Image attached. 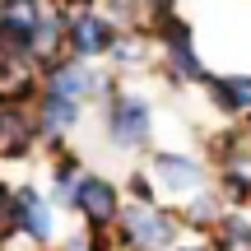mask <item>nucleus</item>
<instances>
[{"label": "nucleus", "mask_w": 251, "mask_h": 251, "mask_svg": "<svg viewBox=\"0 0 251 251\" xmlns=\"http://www.w3.org/2000/svg\"><path fill=\"white\" fill-rule=\"evenodd\" d=\"M112 228H117L112 233L117 251H172L181 233L177 214L163 205H121V219Z\"/></svg>", "instance_id": "nucleus-1"}, {"label": "nucleus", "mask_w": 251, "mask_h": 251, "mask_svg": "<svg viewBox=\"0 0 251 251\" xmlns=\"http://www.w3.org/2000/svg\"><path fill=\"white\" fill-rule=\"evenodd\" d=\"M102 135L117 149H144L153 135V102L144 93L117 89L107 102H102Z\"/></svg>", "instance_id": "nucleus-2"}, {"label": "nucleus", "mask_w": 251, "mask_h": 251, "mask_svg": "<svg viewBox=\"0 0 251 251\" xmlns=\"http://www.w3.org/2000/svg\"><path fill=\"white\" fill-rule=\"evenodd\" d=\"M117 19L98 14V9H84V14L65 19V56L75 61H93V56H107L112 42H117Z\"/></svg>", "instance_id": "nucleus-3"}, {"label": "nucleus", "mask_w": 251, "mask_h": 251, "mask_svg": "<svg viewBox=\"0 0 251 251\" xmlns=\"http://www.w3.org/2000/svg\"><path fill=\"white\" fill-rule=\"evenodd\" d=\"M14 233L37 251L56 242V209L37 186H14Z\"/></svg>", "instance_id": "nucleus-4"}, {"label": "nucleus", "mask_w": 251, "mask_h": 251, "mask_svg": "<svg viewBox=\"0 0 251 251\" xmlns=\"http://www.w3.org/2000/svg\"><path fill=\"white\" fill-rule=\"evenodd\" d=\"M75 214L84 219V228H102L107 233L121 219V186L98 177V172H84L79 191H75Z\"/></svg>", "instance_id": "nucleus-5"}, {"label": "nucleus", "mask_w": 251, "mask_h": 251, "mask_svg": "<svg viewBox=\"0 0 251 251\" xmlns=\"http://www.w3.org/2000/svg\"><path fill=\"white\" fill-rule=\"evenodd\" d=\"M149 177H153V186H163L168 196L186 200V196H196V191H205L209 172H205V163L191 158V153L158 149V153H153V172H149Z\"/></svg>", "instance_id": "nucleus-6"}, {"label": "nucleus", "mask_w": 251, "mask_h": 251, "mask_svg": "<svg viewBox=\"0 0 251 251\" xmlns=\"http://www.w3.org/2000/svg\"><path fill=\"white\" fill-rule=\"evenodd\" d=\"M33 121H37V140L42 144H51L56 153H65L61 149V140L79 126L84 117V102H75V98H56V93H37V102H33Z\"/></svg>", "instance_id": "nucleus-7"}, {"label": "nucleus", "mask_w": 251, "mask_h": 251, "mask_svg": "<svg viewBox=\"0 0 251 251\" xmlns=\"http://www.w3.org/2000/svg\"><path fill=\"white\" fill-rule=\"evenodd\" d=\"M37 121L28 107H0V163H28L37 149Z\"/></svg>", "instance_id": "nucleus-8"}, {"label": "nucleus", "mask_w": 251, "mask_h": 251, "mask_svg": "<svg viewBox=\"0 0 251 251\" xmlns=\"http://www.w3.org/2000/svg\"><path fill=\"white\" fill-rule=\"evenodd\" d=\"M42 93V75L33 61H9L0 56V107H28Z\"/></svg>", "instance_id": "nucleus-9"}, {"label": "nucleus", "mask_w": 251, "mask_h": 251, "mask_svg": "<svg viewBox=\"0 0 251 251\" xmlns=\"http://www.w3.org/2000/svg\"><path fill=\"white\" fill-rule=\"evenodd\" d=\"M205 98L219 117L242 121L251 117V75H219V79H205Z\"/></svg>", "instance_id": "nucleus-10"}, {"label": "nucleus", "mask_w": 251, "mask_h": 251, "mask_svg": "<svg viewBox=\"0 0 251 251\" xmlns=\"http://www.w3.org/2000/svg\"><path fill=\"white\" fill-rule=\"evenodd\" d=\"M219 168V196H224V205H251V144L247 149H237L233 158L214 163Z\"/></svg>", "instance_id": "nucleus-11"}, {"label": "nucleus", "mask_w": 251, "mask_h": 251, "mask_svg": "<svg viewBox=\"0 0 251 251\" xmlns=\"http://www.w3.org/2000/svg\"><path fill=\"white\" fill-rule=\"evenodd\" d=\"M172 214H177V224L191 228V233H209V228L228 214V205H224V196H219V191H196V196H186Z\"/></svg>", "instance_id": "nucleus-12"}, {"label": "nucleus", "mask_w": 251, "mask_h": 251, "mask_svg": "<svg viewBox=\"0 0 251 251\" xmlns=\"http://www.w3.org/2000/svg\"><path fill=\"white\" fill-rule=\"evenodd\" d=\"M163 79L168 84H205L209 70L191 42H177V47H163Z\"/></svg>", "instance_id": "nucleus-13"}, {"label": "nucleus", "mask_w": 251, "mask_h": 251, "mask_svg": "<svg viewBox=\"0 0 251 251\" xmlns=\"http://www.w3.org/2000/svg\"><path fill=\"white\" fill-rule=\"evenodd\" d=\"M79 181H84V158L79 153H56V163H51V209H75Z\"/></svg>", "instance_id": "nucleus-14"}, {"label": "nucleus", "mask_w": 251, "mask_h": 251, "mask_svg": "<svg viewBox=\"0 0 251 251\" xmlns=\"http://www.w3.org/2000/svg\"><path fill=\"white\" fill-rule=\"evenodd\" d=\"M205 247L209 251H251V219L237 214V209H228V214L209 228V242Z\"/></svg>", "instance_id": "nucleus-15"}, {"label": "nucleus", "mask_w": 251, "mask_h": 251, "mask_svg": "<svg viewBox=\"0 0 251 251\" xmlns=\"http://www.w3.org/2000/svg\"><path fill=\"white\" fill-rule=\"evenodd\" d=\"M0 56H9V61H33V28L0 19Z\"/></svg>", "instance_id": "nucleus-16"}, {"label": "nucleus", "mask_w": 251, "mask_h": 251, "mask_svg": "<svg viewBox=\"0 0 251 251\" xmlns=\"http://www.w3.org/2000/svg\"><path fill=\"white\" fill-rule=\"evenodd\" d=\"M126 196H130V205H158V186H153V177L144 168H135L126 177Z\"/></svg>", "instance_id": "nucleus-17"}, {"label": "nucleus", "mask_w": 251, "mask_h": 251, "mask_svg": "<svg viewBox=\"0 0 251 251\" xmlns=\"http://www.w3.org/2000/svg\"><path fill=\"white\" fill-rule=\"evenodd\" d=\"M0 19H9V24H28V28H33L37 19H42V0H0Z\"/></svg>", "instance_id": "nucleus-18"}, {"label": "nucleus", "mask_w": 251, "mask_h": 251, "mask_svg": "<svg viewBox=\"0 0 251 251\" xmlns=\"http://www.w3.org/2000/svg\"><path fill=\"white\" fill-rule=\"evenodd\" d=\"M107 56L117 65H140L144 61V47H140V37H135V33H117V42H112Z\"/></svg>", "instance_id": "nucleus-19"}, {"label": "nucleus", "mask_w": 251, "mask_h": 251, "mask_svg": "<svg viewBox=\"0 0 251 251\" xmlns=\"http://www.w3.org/2000/svg\"><path fill=\"white\" fill-rule=\"evenodd\" d=\"M14 186L9 181H0V247L5 242H14Z\"/></svg>", "instance_id": "nucleus-20"}, {"label": "nucleus", "mask_w": 251, "mask_h": 251, "mask_svg": "<svg viewBox=\"0 0 251 251\" xmlns=\"http://www.w3.org/2000/svg\"><path fill=\"white\" fill-rule=\"evenodd\" d=\"M172 251H209V247H205V242H177Z\"/></svg>", "instance_id": "nucleus-21"}, {"label": "nucleus", "mask_w": 251, "mask_h": 251, "mask_svg": "<svg viewBox=\"0 0 251 251\" xmlns=\"http://www.w3.org/2000/svg\"><path fill=\"white\" fill-rule=\"evenodd\" d=\"M237 126H242V135H247V144H251V117H242Z\"/></svg>", "instance_id": "nucleus-22"}]
</instances>
